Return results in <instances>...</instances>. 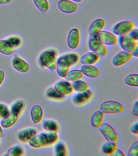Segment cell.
<instances>
[{
    "instance_id": "obj_28",
    "label": "cell",
    "mask_w": 138,
    "mask_h": 156,
    "mask_svg": "<svg viewBox=\"0 0 138 156\" xmlns=\"http://www.w3.org/2000/svg\"><path fill=\"white\" fill-rule=\"evenodd\" d=\"M125 82L130 86H138V74H130L127 76L124 80Z\"/></svg>"
},
{
    "instance_id": "obj_44",
    "label": "cell",
    "mask_w": 138,
    "mask_h": 156,
    "mask_svg": "<svg viewBox=\"0 0 138 156\" xmlns=\"http://www.w3.org/2000/svg\"><path fill=\"white\" fill-rule=\"evenodd\" d=\"M138 46H136V48L134 49V51H133L131 52L132 56H134V57H138Z\"/></svg>"
},
{
    "instance_id": "obj_15",
    "label": "cell",
    "mask_w": 138,
    "mask_h": 156,
    "mask_svg": "<svg viewBox=\"0 0 138 156\" xmlns=\"http://www.w3.org/2000/svg\"><path fill=\"white\" fill-rule=\"evenodd\" d=\"M29 144L32 147H39L47 145V140L44 134H41L33 136L29 140Z\"/></svg>"
},
{
    "instance_id": "obj_47",
    "label": "cell",
    "mask_w": 138,
    "mask_h": 156,
    "mask_svg": "<svg viewBox=\"0 0 138 156\" xmlns=\"http://www.w3.org/2000/svg\"><path fill=\"white\" fill-rule=\"evenodd\" d=\"M5 3H10L12 1V0H5Z\"/></svg>"
},
{
    "instance_id": "obj_30",
    "label": "cell",
    "mask_w": 138,
    "mask_h": 156,
    "mask_svg": "<svg viewBox=\"0 0 138 156\" xmlns=\"http://www.w3.org/2000/svg\"><path fill=\"white\" fill-rule=\"evenodd\" d=\"M43 127L45 130L50 132H56L58 130L57 124L53 121H45L43 123Z\"/></svg>"
},
{
    "instance_id": "obj_32",
    "label": "cell",
    "mask_w": 138,
    "mask_h": 156,
    "mask_svg": "<svg viewBox=\"0 0 138 156\" xmlns=\"http://www.w3.org/2000/svg\"><path fill=\"white\" fill-rule=\"evenodd\" d=\"M55 152L57 156L66 155V148L65 145L62 142L58 143L55 146Z\"/></svg>"
},
{
    "instance_id": "obj_41",
    "label": "cell",
    "mask_w": 138,
    "mask_h": 156,
    "mask_svg": "<svg viewBox=\"0 0 138 156\" xmlns=\"http://www.w3.org/2000/svg\"><path fill=\"white\" fill-rule=\"evenodd\" d=\"M138 101H136L133 105L132 111L133 114L136 116L138 115Z\"/></svg>"
},
{
    "instance_id": "obj_26",
    "label": "cell",
    "mask_w": 138,
    "mask_h": 156,
    "mask_svg": "<svg viewBox=\"0 0 138 156\" xmlns=\"http://www.w3.org/2000/svg\"><path fill=\"white\" fill-rule=\"evenodd\" d=\"M72 86L76 91L78 92L85 91L88 88V85L86 83L80 80L74 81L72 83Z\"/></svg>"
},
{
    "instance_id": "obj_12",
    "label": "cell",
    "mask_w": 138,
    "mask_h": 156,
    "mask_svg": "<svg viewBox=\"0 0 138 156\" xmlns=\"http://www.w3.org/2000/svg\"><path fill=\"white\" fill-rule=\"evenodd\" d=\"M54 88L63 96L71 93L73 90L72 85L69 83L65 81H60L56 83L54 86Z\"/></svg>"
},
{
    "instance_id": "obj_27",
    "label": "cell",
    "mask_w": 138,
    "mask_h": 156,
    "mask_svg": "<svg viewBox=\"0 0 138 156\" xmlns=\"http://www.w3.org/2000/svg\"><path fill=\"white\" fill-rule=\"evenodd\" d=\"M35 4L42 12L45 13L48 10L49 5L47 0H33Z\"/></svg>"
},
{
    "instance_id": "obj_3",
    "label": "cell",
    "mask_w": 138,
    "mask_h": 156,
    "mask_svg": "<svg viewBox=\"0 0 138 156\" xmlns=\"http://www.w3.org/2000/svg\"><path fill=\"white\" fill-rule=\"evenodd\" d=\"M121 47L124 51L131 53L137 46V43L130 34L122 35L119 38Z\"/></svg>"
},
{
    "instance_id": "obj_48",
    "label": "cell",
    "mask_w": 138,
    "mask_h": 156,
    "mask_svg": "<svg viewBox=\"0 0 138 156\" xmlns=\"http://www.w3.org/2000/svg\"><path fill=\"white\" fill-rule=\"evenodd\" d=\"M72 1H74L75 2H80L82 0H72Z\"/></svg>"
},
{
    "instance_id": "obj_20",
    "label": "cell",
    "mask_w": 138,
    "mask_h": 156,
    "mask_svg": "<svg viewBox=\"0 0 138 156\" xmlns=\"http://www.w3.org/2000/svg\"><path fill=\"white\" fill-rule=\"evenodd\" d=\"M99 59V56L94 52H88L81 57L80 62L83 64L89 65L94 64Z\"/></svg>"
},
{
    "instance_id": "obj_8",
    "label": "cell",
    "mask_w": 138,
    "mask_h": 156,
    "mask_svg": "<svg viewBox=\"0 0 138 156\" xmlns=\"http://www.w3.org/2000/svg\"><path fill=\"white\" fill-rule=\"evenodd\" d=\"M130 52L122 51L117 54L112 60V63L116 66H119L126 63L132 58Z\"/></svg>"
},
{
    "instance_id": "obj_2",
    "label": "cell",
    "mask_w": 138,
    "mask_h": 156,
    "mask_svg": "<svg viewBox=\"0 0 138 156\" xmlns=\"http://www.w3.org/2000/svg\"><path fill=\"white\" fill-rule=\"evenodd\" d=\"M93 36V38L104 44L114 45L117 41L116 37L109 32L100 31Z\"/></svg>"
},
{
    "instance_id": "obj_16",
    "label": "cell",
    "mask_w": 138,
    "mask_h": 156,
    "mask_svg": "<svg viewBox=\"0 0 138 156\" xmlns=\"http://www.w3.org/2000/svg\"><path fill=\"white\" fill-rule=\"evenodd\" d=\"M81 72L84 75L89 77L96 78L100 75V71L97 68L92 65H83L81 69Z\"/></svg>"
},
{
    "instance_id": "obj_19",
    "label": "cell",
    "mask_w": 138,
    "mask_h": 156,
    "mask_svg": "<svg viewBox=\"0 0 138 156\" xmlns=\"http://www.w3.org/2000/svg\"><path fill=\"white\" fill-rule=\"evenodd\" d=\"M37 134V132L34 129H25L19 133L18 135V138L19 140L22 142H26L29 141Z\"/></svg>"
},
{
    "instance_id": "obj_4",
    "label": "cell",
    "mask_w": 138,
    "mask_h": 156,
    "mask_svg": "<svg viewBox=\"0 0 138 156\" xmlns=\"http://www.w3.org/2000/svg\"><path fill=\"white\" fill-rule=\"evenodd\" d=\"M134 26L133 22L124 21L116 24L113 29V32L116 35L122 36L130 32L133 29Z\"/></svg>"
},
{
    "instance_id": "obj_38",
    "label": "cell",
    "mask_w": 138,
    "mask_h": 156,
    "mask_svg": "<svg viewBox=\"0 0 138 156\" xmlns=\"http://www.w3.org/2000/svg\"><path fill=\"white\" fill-rule=\"evenodd\" d=\"M9 113V109L7 106L0 104V116L4 118Z\"/></svg>"
},
{
    "instance_id": "obj_1",
    "label": "cell",
    "mask_w": 138,
    "mask_h": 156,
    "mask_svg": "<svg viewBox=\"0 0 138 156\" xmlns=\"http://www.w3.org/2000/svg\"><path fill=\"white\" fill-rule=\"evenodd\" d=\"M100 109L103 113H117L123 112L124 107L119 102L114 101H106L101 104Z\"/></svg>"
},
{
    "instance_id": "obj_34",
    "label": "cell",
    "mask_w": 138,
    "mask_h": 156,
    "mask_svg": "<svg viewBox=\"0 0 138 156\" xmlns=\"http://www.w3.org/2000/svg\"><path fill=\"white\" fill-rule=\"evenodd\" d=\"M23 153V150L20 146L12 147L8 151V154L9 156H21Z\"/></svg>"
},
{
    "instance_id": "obj_6",
    "label": "cell",
    "mask_w": 138,
    "mask_h": 156,
    "mask_svg": "<svg viewBox=\"0 0 138 156\" xmlns=\"http://www.w3.org/2000/svg\"><path fill=\"white\" fill-rule=\"evenodd\" d=\"M40 58L43 65L48 67L52 71L56 69V58L52 52L48 51L43 52L41 55Z\"/></svg>"
},
{
    "instance_id": "obj_17",
    "label": "cell",
    "mask_w": 138,
    "mask_h": 156,
    "mask_svg": "<svg viewBox=\"0 0 138 156\" xmlns=\"http://www.w3.org/2000/svg\"><path fill=\"white\" fill-rule=\"evenodd\" d=\"M18 115L12 112L9 113L2 120L1 124L4 128H8L15 124L18 119Z\"/></svg>"
},
{
    "instance_id": "obj_10",
    "label": "cell",
    "mask_w": 138,
    "mask_h": 156,
    "mask_svg": "<svg viewBox=\"0 0 138 156\" xmlns=\"http://www.w3.org/2000/svg\"><path fill=\"white\" fill-rule=\"evenodd\" d=\"M80 41L79 32L76 29H71L69 33L67 38V43L69 47L71 49L77 48Z\"/></svg>"
},
{
    "instance_id": "obj_45",
    "label": "cell",
    "mask_w": 138,
    "mask_h": 156,
    "mask_svg": "<svg viewBox=\"0 0 138 156\" xmlns=\"http://www.w3.org/2000/svg\"><path fill=\"white\" fill-rule=\"evenodd\" d=\"M3 130H2V128L0 126V137H3Z\"/></svg>"
},
{
    "instance_id": "obj_37",
    "label": "cell",
    "mask_w": 138,
    "mask_h": 156,
    "mask_svg": "<svg viewBox=\"0 0 138 156\" xmlns=\"http://www.w3.org/2000/svg\"><path fill=\"white\" fill-rule=\"evenodd\" d=\"M45 135L47 140V145H50L54 143L58 139L57 134L56 133H43Z\"/></svg>"
},
{
    "instance_id": "obj_18",
    "label": "cell",
    "mask_w": 138,
    "mask_h": 156,
    "mask_svg": "<svg viewBox=\"0 0 138 156\" xmlns=\"http://www.w3.org/2000/svg\"><path fill=\"white\" fill-rule=\"evenodd\" d=\"M12 63L15 69L21 73H26L29 69V64L19 57H15L14 58Z\"/></svg>"
},
{
    "instance_id": "obj_13",
    "label": "cell",
    "mask_w": 138,
    "mask_h": 156,
    "mask_svg": "<svg viewBox=\"0 0 138 156\" xmlns=\"http://www.w3.org/2000/svg\"><path fill=\"white\" fill-rule=\"evenodd\" d=\"M105 21L103 19H97L93 21L89 26L88 32L91 35H94L101 31L105 26Z\"/></svg>"
},
{
    "instance_id": "obj_14",
    "label": "cell",
    "mask_w": 138,
    "mask_h": 156,
    "mask_svg": "<svg viewBox=\"0 0 138 156\" xmlns=\"http://www.w3.org/2000/svg\"><path fill=\"white\" fill-rule=\"evenodd\" d=\"M91 93L89 90H86L76 94L72 98V101L75 104L81 105L85 103L89 99L91 96Z\"/></svg>"
},
{
    "instance_id": "obj_46",
    "label": "cell",
    "mask_w": 138,
    "mask_h": 156,
    "mask_svg": "<svg viewBox=\"0 0 138 156\" xmlns=\"http://www.w3.org/2000/svg\"><path fill=\"white\" fill-rule=\"evenodd\" d=\"M5 3V0H0V4H3Z\"/></svg>"
},
{
    "instance_id": "obj_29",
    "label": "cell",
    "mask_w": 138,
    "mask_h": 156,
    "mask_svg": "<svg viewBox=\"0 0 138 156\" xmlns=\"http://www.w3.org/2000/svg\"><path fill=\"white\" fill-rule=\"evenodd\" d=\"M61 57H63L67 60L68 62L69 63L70 66L74 65L78 62L79 57L78 55L76 53H71L63 55Z\"/></svg>"
},
{
    "instance_id": "obj_25",
    "label": "cell",
    "mask_w": 138,
    "mask_h": 156,
    "mask_svg": "<svg viewBox=\"0 0 138 156\" xmlns=\"http://www.w3.org/2000/svg\"><path fill=\"white\" fill-rule=\"evenodd\" d=\"M117 146L115 142L108 141L102 146V151L106 154H111L117 148Z\"/></svg>"
},
{
    "instance_id": "obj_21",
    "label": "cell",
    "mask_w": 138,
    "mask_h": 156,
    "mask_svg": "<svg viewBox=\"0 0 138 156\" xmlns=\"http://www.w3.org/2000/svg\"><path fill=\"white\" fill-rule=\"evenodd\" d=\"M104 113L100 111L94 112L90 119L91 125L95 128H99L102 124L104 118Z\"/></svg>"
},
{
    "instance_id": "obj_22",
    "label": "cell",
    "mask_w": 138,
    "mask_h": 156,
    "mask_svg": "<svg viewBox=\"0 0 138 156\" xmlns=\"http://www.w3.org/2000/svg\"><path fill=\"white\" fill-rule=\"evenodd\" d=\"M31 115L32 120L35 124L40 121L43 115L42 107L38 105L34 106L31 109Z\"/></svg>"
},
{
    "instance_id": "obj_23",
    "label": "cell",
    "mask_w": 138,
    "mask_h": 156,
    "mask_svg": "<svg viewBox=\"0 0 138 156\" xmlns=\"http://www.w3.org/2000/svg\"><path fill=\"white\" fill-rule=\"evenodd\" d=\"M83 76V74L81 70L74 69L70 71L65 76L66 80L70 81H74L80 80Z\"/></svg>"
},
{
    "instance_id": "obj_36",
    "label": "cell",
    "mask_w": 138,
    "mask_h": 156,
    "mask_svg": "<svg viewBox=\"0 0 138 156\" xmlns=\"http://www.w3.org/2000/svg\"><path fill=\"white\" fill-rule=\"evenodd\" d=\"M6 41L13 47H17L20 46L22 43L21 39L17 37H12Z\"/></svg>"
},
{
    "instance_id": "obj_11",
    "label": "cell",
    "mask_w": 138,
    "mask_h": 156,
    "mask_svg": "<svg viewBox=\"0 0 138 156\" xmlns=\"http://www.w3.org/2000/svg\"><path fill=\"white\" fill-rule=\"evenodd\" d=\"M70 65L67 60L61 57L58 60L57 63V71L59 75L62 77H65L69 72Z\"/></svg>"
},
{
    "instance_id": "obj_9",
    "label": "cell",
    "mask_w": 138,
    "mask_h": 156,
    "mask_svg": "<svg viewBox=\"0 0 138 156\" xmlns=\"http://www.w3.org/2000/svg\"><path fill=\"white\" fill-rule=\"evenodd\" d=\"M58 7L60 11L64 13H72L77 10V5L68 0H60L58 2Z\"/></svg>"
},
{
    "instance_id": "obj_5",
    "label": "cell",
    "mask_w": 138,
    "mask_h": 156,
    "mask_svg": "<svg viewBox=\"0 0 138 156\" xmlns=\"http://www.w3.org/2000/svg\"><path fill=\"white\" fill-rule=\"evenodd\" d=\"M99 128L107 141L115 142L118 140V135L111 126L106 123H102Z\"/></svg>"
},
{
    "instance_id": "obj_31",
    "label": "cell",
    "mask_w": 138,
    "mask_h": 156,
    "mask_svg": "<svg viewBox=\"0 0 138 156\" xmlns=\"http://www.w3.org/2000/svg\"><path fill=\"white\" fill-rule=\"evenodd\" d=\"M47 96L50 98L60 99L64 97V96L59 94L55 88L53 87L49 88L46 92Z\"/></svg>"
},
{
    "instance_id": "obj_7",
    "label": "cell",
    "mask_w": 138,
    "mask_h": 156,
    "mask_svg": "<svg viewBox=\"0 0 138 156\" xmlns=\"http://www.w3.org/2000/svg\"><path fill=\"white\" fill-rule=\"evenodd\" d=\"M89 46L93 52L101 58L105 57L107 53V49L105 45L94 38L89 40Z\"/></svg>"
},
{
    "instance_id": "obj_40",
    "label": "cell",
    "mask_w": 138,
    "mask_h": 156,
    "mask_svg": "<svg viewBox=\"0 0 138 156\" xmlns=\"http://www.w3.org/2000/svg\"><path fill=\"white\" fill-rule=\"evenodd\" d=\"M130 130L133 133L138 134V121H136L133 124L131 127Z\"/></svg>"
},
{
    "instance_id": "obj_35",
    "label": "cell",
    "mask_w": 138,
    "mask_h": 156,
    "mask_svg": "<svg viewBox=\"0 0 138 156\" xmlns=\"http://www.w3.org/2000/svg\"><path fill=\"white\" fill-rule=\"evenodd\" d=\"M138 154V142L136 140L130 147L128 152V156H137Z\"/></svg>"
},
{
    "instance_id": "obj_33",
    "label": "cell",
    "mask_w": 138,
    "mask_h": 156,
    "mask_svg": "<svg viewBox=\"0 0 138 156\" xmlns=\"http://www.w3.org/2000/svg\"><path fill=\"white\" fill-rule=\"evenodd\" d=\"M24 104L22 101H18L15 102L12 106V112L18 115L20 113L23 108Z\"/></svg>"
},
{
    "instance_id": "obj_42",
    "label": "cell",
    "mask_w": 138,
    "mask_h": 156,
    "mask_svg": "<svg viewBox=\"0 0 138 156\" xmlns=\"http://www.w3.org/2000/svg\"><path fill=\"white\" fill-rule=\"evenodd\" d=\"M111 155L112 156H125V154H124L123 153V152H122V151H121L119 149H117L116 148V149H115V151H114V152H113L112 154H111Z\"/></svg>"
},
{
    "instance_id": "obj_24",
    "label": "cell",
    "mask_w": 138,
    "mask_h": 156,
    "mask_svg": "<svg viewBox=\"0 0 138 156\" xmlns=\"http://www.w3.org/2000/svg\"><path fill=\"white\" fill-rule=\"evenodd\" d=\"M14 51V49L6 41L0 40V52L4 54L10 55Z\"/></svg>"
},
{
    "instance_id": "obj_43",
    "label": "cell",
    "mask_w": 138,
    "mask_h": 156,
    "mask_svg": "<svg viewBox=\"0 0 138 156\" xmlns=\"http://www.w3.org/2000/svg\"><path fill=\"white\" fill-rule=\"evenodd\" d=\"M5 78V73L2 70H0V85L3 82Z\"/></svg>"
},
{
    "instance_id": "obj_39",
    "label": "cell",
    "mask_w": 138,
    "mask_h": 156,
    "mask_svg": "<svg viewBox=\"0 0 138 156\" xmlns=\"http://www.w3.org/2000/svg\"><path fill=\"white\" fill-rule=\"evenodd\" d=\"M138 29H134V30H131L129 34L134 40H137L138 39Z\"/></svg>"
}]
</instances>
